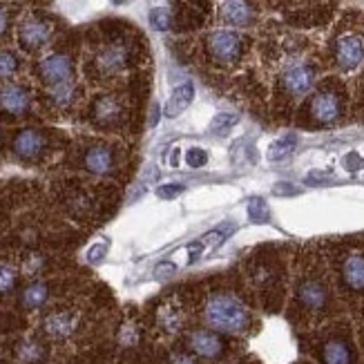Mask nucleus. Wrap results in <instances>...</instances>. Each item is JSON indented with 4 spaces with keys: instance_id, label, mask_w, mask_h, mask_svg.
<instances>
[{
    "instance_id": "obj_1",
    "label": "nucleus",
    "mask_w": 364,
    "mask_h": 364,
    "mask_svg": "<svg viewBox=\"0 0 364 364\" xmlns=\"http://www.w3.org/2000/svg\"><path fill=\"white\" fill-rule=\"evenodd\" d=\"M203 320L219 333L240 336L250 326V311L237 297L219 293L213 295L203 309Z\"/></svg>"
},
{
    "instance_id": "obj_2",
    "label": "nucleus",
    "mask_w": 364,
    "mask_h": 364,
    "mask_svg": "<svg viewBox=\"0 0 364 364\" xmlns=\"http://www.w3.org/2000/svg\"><path fill=\"white\" fill-rule=\"evenodd\" d=\"M205 45H208L210 56H213L217 63H224V65H228V63H235V60H240V56H242V52H244L242 36H240V34H235V31H230V29L213 31V34L208 36V41H205Z\"/></svg>"
},
{
    "instance_id": "obj_3",
    "label": "nucleus",
    "mask_w": 364,
    "mask_h": 364,
    "mask_svg": "<svg viewBox=\"0 0 364 364\" xmlns=\"http://www.w3.org/2000/svg\"><path fill=\"white\" fill-rule=\"evenodd\" d=\"M41 78L50 85V87H56V85H63V83H72V74H74V65L70 56L65 54H52L47 56L43 63H41Z\"/></svg>"
},
{
    "instance_id": "obj_4",
    "label": "nucleus",
    "mask_w": 364,
    "mask_h": 364,
    "mask_svg": "<svg viewBox=\"0 0 364 364\" xmlns=\"http://www.w3.org/2000/svg\"><path fill=\"white\" fill-rule=\"evenodd\" d=\"M328 289L318 277H304L297 284V302L306 311H322L328 304Z\"/></svg>"
},
{
    "instance_id": "obj_5",
    "label": "nucleus",
    "mask_w": 364,
    "mask_h": 364,
    "mask_svg": "<svg viewBox=\"0 0 364 364\" xmlns=\"http://www.w3.org/2000/svg\"><path fill=\"white\" fill-rule=\"evenodd\" d=\"M188 346L195 355L205 358V360H217L226 351L224 340L217 333H213V331H203V328L193 331V333L188 336Z\"/></svg>"
},
{
    "instance_id": "obj_6",
    "label": "nucleus",
    "mask_w": 364,
    "mask_h": 364,
    "mask_svg": "<svg viewBox=\"0 0 364 364\" xmlns=\"http://www.w3.org/2000/svg\"><path fill=\"white\" fill-rule=\"evenodd\" d=\"M309 109H311V117L315 121L326 125V123H333V121L340 119V114H342V101H340L338 94H333V92H318L311 99V107Z\"/></svg>"
},
{
    "instance_id": "obj_7",
    "label": "nucleus",
    "mask_w": 364,
    "mask_h": 364,
    "mask_svg": "<svg viewBox=\"0 0 364 364\" xmlns=\"http://www.w3.org/2000/svg\"><path fill=\"white\" fill-rule=\"evenodd\" d=\"M336 60L342 70H355L364 60V41L355 34H346L336 43Z\"/></svg>"
},
{
    "instance_id": "obj_8",
    "label": "nucleus",
    "mask_w": 364,
    "mask_h": 364,
    "mask_svg": "<svg viewBox=\"0 0 364 364\" xmlns=\"http://www.w3.org/2000/svg\"><path fill=\"white\" fill-rule=\"evenodd\" d=\"M315 83V70L311 65H304V63H297V65L289 68L282 76V85L291 97H302L306 94Z\"/></svg>"
},
{
    "instance_id": "obj_9",
    "label": "nucleus",
    "mask_w": 364,
    "mask_h": 364,
    "mask_svg": "<svg viewBox=\"0 0 364 364\" xmlns=\"http://www.w3.org/2000/svg\"><path fill=\"white\" fill-rule=\"evenodd\" d=\"M52 36V27L41 18H27L18 29V41L25 50H38Z\"/></svg>"
},
{
    "instance_id": "obj_10",
    "label": "nucleus",
    "mask_w": 364,
    "mask_h": 364,
    "mask_svg": "<svg viewBox=\"0 0 364 364\" xmlns=\"http://www.w3.org/2000/svg\"><path fill=\"white\" fill-rule=\"evenodd\" d=\"M342 282L346 284V289H351L355 293L364 291V252H349L340 266Z\"/></svg>"
},
{
    "instance_id": "obj_11",
    "label": "nucleus",
    "mask_w": 364,
    "mask_h": 364,
    "mask_svg": "<svg viewBox=\"0 0 364 364\" xmlns=\"http://www.w3.org/2000/svg\"><path fill=\"white\" fill-rule=\"evenodd\" d=\"M219 16H221V21L228 25L246 27L252 23V7L248 0H221Z\"/></svg>"
},
{
    "instance_id": "obj_12",
    "label": "nucleus",
    "mask_w": 364,
    "mask_h": 364,
    "mask_svg": "<svg viewBox=\"0 0 364 364\" xmlns=\"http://www.w3.org/2000/svg\"><path fill=\"white\" fill-rule=\"evenodd\" d=\"M0 107L9 114H25L29 109V92L21 85H3L0 87Z\"/></svg>"
},
{
    "instance_id": "obj_13",
    "label": "nucleus",
    "mask_w": 364,
    "mask_h": 364,
    "mask_svg": "<svg viewBox=\"0 0 364 364\" xmlns=\"http://www.w3.org/2000/svg\"><path fill=\"white\" fill-rule=\"evenodd\" d=\"M76 322H78V318L74 313L58 311V313H52L45 318V331H47V336L63 340V338H70L74 333Z\"/></svg>"
},
{
    "instance_id": "obj_14",
    "label": "nucleus",
    "mask_w": 364,
    "mask_h": 364,
    "mask_svg": "<svg viewBox=\"0 0 364 364\" xmlns=\"http://www.w3.org/2000/svg\"><path fill=\"white\" fill-rule=\"evenodd\" d=\"M45 148V139L36 130H23L14 139V152L23 159H36Z\"/></svg>"
},
{
    "instance_id": "obj_15",
    "label": "nucleus",
    "mask_w": 364,
    "mask_h": 364,
    "mask_svg": "<svg viewBox=\"0 0 364 364\" xmlns=\"http://www.w3.org/2000/svg\"><path fill=\"white\" fill-rule=\"evenodd\" d=\"M193 99H195V85L190 83V81L181 83L179 87H175V90H172V94H170V99L166 103V109H164L166 117L168 119H177L181 112H186L188 105L193 103Z\"/></svg>"
},
{
    "instance_id": "obj_16",
    "label": "nucleus",
    "mask_w": 364,
    "mask_h": 364,
    "mask_svg": "<svg viewBox=\"0 0 364 364\" xmlns=\"http://www.w3.org/2000/svg\"><path fill=\"white\" fill-rule=\"evenodd\" d=\"M85 168L90 172H94V175H105V172L112 170L114 166V156L112 152H109L107 148H90L85 159H83Z\"/></svg>"
},
{
    "instance_id": "obj_17",
    "label": "nucleus",
    "mask_w": 364,
    "mask_h": 364,
    "mask_svg": "<svg viewBox=\"0 0 364 364\" xmlns=\"http://www.w3.org/2000/svg\"><path fill=\"white\" fill-rule=\"evenodd\" d=\"M322 360L324 364H351L353 362L351 346L344 340H328L322 346Z\"/></svg>"
},
{
    "instance_id": "obj_18",
    "label": "nucleus",
    "mask_w": 364,
    "mask_h": 364,
    "mask_svg": "<svg viewBox=\"0 0 364 364\" xmlns=\"http://www.w3.org/2000/svg\"><path fill=\"white\" fill-rule=\"evenodd\" d=\"M295 148H297V136L295 134H287V136L273 141L271 148H268V152H266V156H268V161L277 164V161L289 159Z\"/></svg>"
},
{
    "instance_id": "obj_19",
    "label": "nucleus",
    "mask_w": 364,
    "mask_h": 364,
    "mask_svg": "<svg viewBox=\"0 0 364 364\" xmlns=\"http://www.w3.org/2000/svg\"><path fill=\"white\" fill-rule=\"evenodd\" d=\"M94 117H97L99 123H114L121 117V105L109 97L99 99L97 105H94Z\"/></svg>"
},
{
    "instance_id": "obj_20",
    "label": "nucleus",
    "mask_w": 364,
    "mask_h": 364,
    "mask_svg": "<svg viewBox=\"0 0 364 364\" xmlns=\"http://www.w3.org/2000/svg\"><path fill=\"white\" fill-rule=\"evenodd\" d=\"M125 65V50L123 47H107L105 52L99 54V68L103 72H117Z\"/></svg>"
},
{
    "instance_id": "obj_21",
    "label": "nucleus",
    "mask_w": 364,
    "mask_h": 364,
    "mask_svg": "<svg viewBox=\"0 0 364 364\" xmlns=\"http://www.w3.org/2000/svg\"><path fill=\"white\" fill-rule=\"evenodd\" d=\"M47 295H50V291H47L45 284L41 282H34V284H29V287L23 291V297H21V302L25 309H38L47 302Z\"/></svg>"
},
{
    "instance_id": "obj_22",
    "label": "nucleus",
    "mask_w": 364,
    "mask_h": 364,
    "mask_svg": "<svg viewBox=\"0 0 364 364\" xmlns=\"http://www.w3.org/2000/svg\"><path fill=\"white\" fill-rule=\"evenodd\" d=\"M235 232V224L232 221H226V224H219L215 230H210V232H205L201 240H199V244L203 246V248H217L221 242L226 240L228 235H232Z\"/></svg>"
},
{
    "instance_id": "obj_23",
    "label": "nucleus",
    "mask_w": 364,
    "mask_h": 364,
    "mask_svg": "<svg viewBox=\"0 0 364 364\" xmlns=\"http://www.w3.org/2000/svg\"><path fill=\"white\" fill-rule=\"evenodd\" d=\"M248 217H250V221H255V224H266V221L271 219V210H268V203L262 197L250 199L248 201Z\"/></svg>"
},
{
    "instance_id": "obj_24",
    "label": "nucleus",
    "mask_w": 364,
    "mask_h": 364,
    "mask_svg": "<svg viewBox=\"0 0 364 364\" xmlns=\"http://www.w3.org/2000/svg\"><path fill=\"white\" fill-rule=\"evenodd\" d=\"M18 358L27 364H34L43 358V346L34 340H25L18 344Z\"/></svg>"
},
{
    "instance_id": "obj_25",
    "label": "nucleus",
    "mask_w": 364,
    "mask_h": 364,
    "mask_svg": "<svg viewBox=\"0 0 364 364\" xmlns=\"http://www.w3.org/2000/svg\"><path fill=\"white\" fill-rule=\"evenodd\" d=\"M237 121H240V117L237 114H217L215 119H213V123H210V132H215V134H226L228 130H232L235 125H237Z\"/></svg>"
},
{
    "instance_id": "obj_26",
    "label": "nucleus",
    "mask_w": 364,
    "mask_h": 364,
    "mask_svg": "<svg viewBox=\"0 0 364 364\" xmlns=\"http://www.w3.org/2000/svg\"><path fill=\"white\" fill-rule=\"evenodd\" d=\"M150 25H152L154 29H159V31L170 29V25H172V16H170V11H168L166 7H154V9L150 11Z\"/></svg>"
},
{
    "instance_id": "obj_27",
    "label": "nucleus",
    "mask_w": 364,
    "mask_h": 364,
    "mask_svg": "<svg viewBox=\"0 0 364 364\" xmlns=\"http://www.w3.org/2000/svg\"><path fill=\"white\" fill-rule=\"evenodd\" d=\"M107 250H109V242L105 240H99V242H94L92 246H90V250H87V262L90 264H101L103 259H105V255H107Z\"/></svg>"
},
{
    "instance_id": "obj_28",
    "label": "nucleus",
    "mask_w": 364,
    "mask_h": 364,
    "mask_svg": "<svg viewBox=\"0 0 364 364\" xmlns=\"http://www.w3.org/2000/svg\"><path fill=\"white\" fill-rule=\"evenodd\" d=\"M18 70V58L11 52H0V78H9Z\"/></svg>"
},
{
    "instance_id": "obj_29",
    "label": "nucleus",
    "mask_w": 364,
    "mask_h": 364,
    "mask_svg": "<svg viewBox=\"0 0 364 364\" xmlns=\"http://www.w3.org/2000/svg\"><path fill=\"white\" fill-rule=\"evenodd\" d=\"M72 94H74V87H72V83H63V85H56V87H52V101L56 103V105H68L70 101H72Z\"/></svg>"
},
{
    "instance_id": "obj_30",
    "label": "nucleus",
    "mask_w": 364,
    "mask_h": 364,
    "mask_svg": "<svg viewBox=\"0 0 364 364\" xmlns=\"http://www.w3.org/2000/svg\"><path fill=\"white\" fill-rule=\"evenodd\" d=\"M159 322H161V326L166 328V331H170V333H172V331H177L179 328V315H177V311L175 309H164L161 311V315H159Z\"/></svg>"
},
{
    "instance_id": "obj_31",
    "label": "nucleus",
    "mask_w": 364,
    "mask_h": 364,
    "mask_svg": "<svg viewBox=\"0 0 364 364\" xmlns=\"http://www.w3.org/2000/svg\"><path fill=\"white\" fill-rule=\"evenodd\" d=\"M183 190H186L183 183H164V186L156 188L154 193L159 199H175V197H179L183 193Z\"/></svg>"
},
{
    "instance_id": "obj_32",
    "label": "nucleus",
    "mask_w": 364,
    "mask_h": 364,
    "mask_svg": "<svg viewBox=\"0 0 364 364\" xmlns=\"http://www.w3.org/2000/svg\"><path fill=\"white\" fill-rule=\"evenodd\" d=\"M205 161H208V152L201 148H190L186 152V164L190 168H201V166H205Z\"/></svg>"
},
{
    "instance_id": "obj_33",
    "label": "nucleus",
    "mask_w": 364,
    "mask_h": 364,
    "mask_svg": "<svg viewBox=\"0 0 364 364\" xmlns=\"http://www.w3.org/2000/svg\"><path fill=\"white\" fill-rule=\"evenodd\" d=\"M16 284V271L11 266H0V293H7Z\"/></svg>"
},
{
    "instance_id": "obj_34",
    "label": "nucleus",
    "mask_w": 364,
    "mask_h": 364,
    "mask_svg": "<svg viewBox=\"0 0 364 364\" xmlns=\"http://www.w3.org/2000/svg\"><path fill=\"white\" fill-rule=\"evenodd\" d=\"M175 271H177V266L172 262H161L159 266H154V277L156 279H166L170 275H175Z\"/></svg>"
},
{
    "instance_id": "obj_35",
    "label": "nucleus",
    "mask_w": 364,
    "mask_h": 364,
    "mask_svg": "<svg viewBox=\"0 0 364 364\" xmlns=\"http://www.w3.org/2000/svg\"><path fill=\"white\" fill-rule=\"evenodd\" d=\"M295 193H297V190L291 183H277L275 186V195H295Z\"/></svg>"
},
{
    "instance_id": "obj_36",
    "label": "nucleus",
    "mask_w": 364,
    "mask_h": 364,
    "mask_svg": "<svg viewBox=\"0 0 364 364\" xmlns=\"http://www.w3.org/2000/svg\"><path fill=\"white\" fill-rule=\"evenodd\" d=\"M170 364H195V360L190 358L188 353H175L170 360Z\"/></svg>"
},
{
    "instance_id": "obj_37",
    "label": "nucleus",
    "mask_w": 364,
    "mask_h": 364,
    "mask_svg": "<svg viewBox=\"0 0 364 364\" xmlns=\"http://www.w3.org/2000/svg\"><path fill=\"white\" fill-rule=\"evenodd\" d=\"M159 125V105H152V112H150V128H156Z\"/></svg>"
},
{
    "instance_id": "obj_38",
    "label": "nucleus",
    "mask_w": 364,
    "mask_h": 364,
    "mask_svg": "<svg viewBox=\"0 0 364 364\" xmlns=\"http://www.w3.org/2000/svg\"><path fill=\"white\" fill-rule=\"evenodd\" d=\"M5 29H7V11L0 7V36L5 34Z\"/></svg>"
},
{
    "instance_id": "obj_39",
    "label": "nucleus",
    "mask_w": 364,
    "mask_h": 364,
    "mask_svg": "<svg viewBox=\"0 0 364 364\" xmlns=\"http://www.w3.org/2000/svg\"><path fill=\"white\" fill-rule=\"evenodd\" d=\"M109 3H112V5H123L125 0H109Z\"/></svg>"
}]
</instances>
